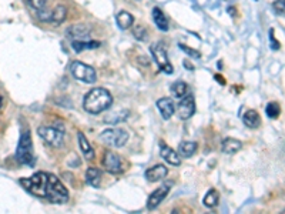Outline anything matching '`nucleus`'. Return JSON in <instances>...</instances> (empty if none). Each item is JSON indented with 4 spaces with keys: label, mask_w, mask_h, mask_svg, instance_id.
Returning <instances> with one entry per match:
<instances>
[{
    "label": "nucleus",
    "mask_w": 285,
    "mask_h": 214,
    "mask_svg": "<svg viewBox=\"0 0 285 214\" xmlns=\"http://www.w3.org/2000/svg\"><path fill=\"white\" fill-rule=\"evenodd\" d=\"M66 16H67V9H66V6L59 4V6H56V7L50 12L49 22L50 23H53V25H62L63 22L66 20Z\"/></svg>",
    "instance_id": "17"
},
{
    "label": "nucleus",
    "mask_w": 285,
    "mask_h": 214,
    "mask_svg": "<svg viewBox=\"0 0 285 214\" xmlns=\"http://www.w3.org/2000/svg\"><path fill=\"white\" fill-rule=\"evenodd\" d=\"M133 36H134L137 40H140V42H146V40L149 39V33H147V30H146L143 26H136V27L133 29Z\"/></svg>",
    "instance_id": "28"
},
{
    "label": "nucleus",
    "mask_w": 285,
    "mask_h": 214,
    "mask_svg": "<svg viewBox=\"0 0 285 214\" xmlns=\"http://www.w3.org/2000/svg\"><path fill=\"white\" fill-rule=\"evenodd\" d=\"M151 50V54L154 57V62L159 66V69L164 72L165 75H171L173 70V66L170 63V59H168V54H167V50L165 47L163 46V43H156L150 47Z\"/></svg>",
    "instance_id": "7"
},
{
    "label": "nucleus",
    "mask_w": 285,
    "mask_h": 214,
    "mask_svg": "<svg viewBox=\"0 0 285 214\" xmlns=\"http://www.w3.org/2000/svg\"><path fill=\"white\" fill-rule=\"evenodd\" d=\"M86 181L91 187H100L101 183V171L96 167H88L86 171Z\"/></svg>",
    "instance_id": "22"
},
{
    "label": "nucleus",
    "mask_w": 285,
    "mask_h": 214,
    "mask_svg": "<svg viewBox=\"0 0 285 214\" xmlns=\"http://www.w3.org/2000/svg\"><path fill=\"white\" fill-rule=\"evenodd\" d=\"M47 183H49V173H44V171L35 173L33 176L27 178H20V186L30 194L40 199H46Z\"/></svg>",
    "instance_id": "2"
},
{
    "label": "nucleus",
    "mask_w": 285,
    "mask_h": 214,
    "mask_svg": "<svg viewBox=\"0 0 285 214\" xmlns=\"http://www.w3.org/2000/svg\"><path fill=\"white\" fill-rule=\"evenodd\" d=\"M1 104H3V99L0 97V109H1Z\"/></svg>",
    "instance_id": "35"
},
{
    "label": "nucleus",
    "mask_w": 285,
    "mask_h": 214,
    "mask_svg": "<svg viewBox=\"0 0 285 214\" xmlns=\"http://www.w3.org/2000/svg\"><path fill=\"white\" fill-rule=\"evenodd\" d=\"M283 213H284V214H285V210H284V212H283Z\"/></svg>",
    "instance_id": "36"
},
{
    "label": "nucleus",
    "mask_w": 285,
    "mask_h": 214,
    "mask_svg": "<svg viewBox=\"0 0 285 214\" xmlns=\"http://www.w3.org/2000/svg\"><path fill=\"white\" fill-rule=\"evenodd\" d=\"M16 159L20 164L33 166L35 163V154H33V141L30 130H25L20 136V140L17 143L16 149Z\"/></svg>",
    "instance_id": "3"
},
{
    "label": "nucleus",
    "mask_w": 285,
    "mask_h": 214,
    "mask_svg": "<svg viewBox=\"0 0 285 214\" xmlns=\"http://www.w3.org/2000/svg\"><path fill=\"white\" fill-rule=\"evenodd\" d=\"M265 113H267V116H268L270 119H277V117L280 116V113H281V107H280V104L275 103V101L268 103L267 107H265Z\"/></svg>",
    "instance_id": "27"
},
{
    "label": "nucleus",
    "mask_w": 285,
    "mask_h": 214,
    "mask_svg": "<svg viewBox=\"0 0 285 214\" xmlns=\"http://www.w3.org/2000/svg\"><path fill=\"white\" fill-rule=\"evenodd\" d=\"M46 200H49L50 203H54V204H63V203L69 202V191L54 174H49Z\"/></svg>",
    "instance_id": "4"
},
{
    "label": "nucleus",
    "mask_w": 285,
    "mask_h": 214,
    "mask_svg": "<svg viewBox=\"0 0 285 214\" xmlns=\"http://www.w3.org/2000/svg\"><path fill=\"white\" fill-rule=\"evenodd\" d=\"M103 166L104 169L110 173V174H120L123 173V160L122 157L114 153V151L109 150L104 153V157H103Z\"/></svg>",
    "instance_id": "9"
},
{
    "label": "nucleus",
    "mask_w": 285,
    "mask_h": 214,
    "mask_svg": "<svg viewBox=\"0 0 285 214\" xmlns=\"http://www.w3.org/2000/svg\"><path fill=\"white\" fill-rule=\"evenodd\" d=\"M47 0H29L30 6L36 10H43L44 9V4H46Z\"/></svg>",
    "instance_id": "32"
},
{
    "label": "nucleus",
    "mask_w": 285,
    "mask_h": 214,
    "mask_svg": "<svg viewBox=\"0 0 285 214\" xmlns=\"http://www.w3.org/2000/svg\"><path fill=\"white\" fill-rule=\"evenodd\" d=\"M243 122L249 128H257L261 125V117L255 110H247L243 116Z\"/></svg>",
    "instance_id": "19"
},
{
    "label": "nucleus",
    "mask_w": 285,
    "mask_h": 214,
    "mask_svg": "<svg viewBox=\"0 0 285 214\" xmlns=\"http://www.w3.org/2000/svg\"><path fill=\"white\" fill-rule=\"evenodd\" d=\"M113 104V96L106 88H91L83 100V109L87 113L99 114L109 110Z\"/></svg>",
    "instance_id": "1"
},
{
    "label": "nucleus",
    "mask_w": 285,
    "mask_h": 214,
    "mask_svg": "<svg viewBox=\"0 0 285 214\" xmlns=\"http://www.w3.org/2000/svg\"><path fill=\"white\" fill-rule=\"evenodd\" d=\"M171 94H173L174 97H177L178 100L180 99H183L184 96L188 94V85L184 83V82H175L171 85Z\"/></svg>",
    "instance_id": "24"
},
{
    "label": "nucleus",
    "mask_w": 285,
    "mask_h": 214,
    "mask_svg": "<svg viewBox=\"0 0 285 214\" xmlns=\"http://www.w3.org/2000/svg\"><path fill=\"white\" fill-rule=\"evenodd\" d=\"M168 174V169L164 164H156L153 167H150L146 170L144 176L149 180L150 183H156V181H162Z\"/></svg>",
    "instance_id": "13"
},
{
    "label": "nucleus",
    "mask_w": 285,
    "mask_h": 214,
    "mask_svg": "<svg viewBox=\"0 0 285 214\" xmlns=\"http://www.w3.org/2000/svg\"><path fill=\"white\" fill-rule=\"evenodd\" d=\"M157 109L162 114V117L164 120H170L173 117V114L175 113V106H174V101L168 97H163L157 100Z\"/></svg>",
    "instance_id": "14"
},
{
    "label": "nucleus",
    "mask_w": 285,
    "mask_h": 214,
    "mask_svg": "<svg viewBox=\"0 0 285 214\" xmlns=\"http://www.w3.org/2000/svg\"><path fill=\"white\" fill-rule=\"evenodd\" d=\"M116 22H117V26L122 30H128L134 23V17H133V14H130L128 12H120L116 16Z\"/></svg>",
    "instance_id": "20"
},
{
    "label": "nucleus",
    "mask_w": 285,
    "mask_h": 214,
    "mask_svg": "<svg viewBox=\"0 0 285 214\" xmlns=\"http://www.w3.org/2000/svg\"><path fill=\"white\" fill-rule=\"evenodd\" d=\"M160 154H162L163 159L171 166H180L181 164V157L177 154V151H174L171 147H168L164 143H162V146H160Z\"/></svg>",
    "instance_id": "15"
},
{
    "label": "nucleus",
    "mask_w": 285,
    "mask_h": 214,
    "mask_svg": "<svg viewBox=\"0 0 285 214\" xmlns=\"http://www.w3.org/2000/svg\"><path fill=\"white\" fill-rule=\"evenodd\" d=\"M153 20H154L156 26L159 27V30L168 32V19L165 17V14L163 13L160 7H154L153 9Z\"/></svg>",
    "instance_id": "18"
},
{
    "label": "nucleus",
    "mask_w": 285,
    "mask_h": 214,
    "mask_svg": "<svg viewBox=\"0 0 285 214\" xmlns=\"http://www.w3.org/2000/svg\"><path fill=\"white\" fill-rule=\"evenodd\" d=\"M243 149V143L240 140L233 139V137H227L221 143V150L225 154H236Z\"/></svg>",
    "instance_id": "16"
},
{
    "label": "nucleus",
    "mask_w": 285,
    "mask_h": 214,
    "mask_svg": "<svg viewBox=\"0 0 285 214\" xmlns=\"http://www.w3.org/2000/svg\"><path fill=\"white\" fill-rule=\"evenodd\" d=\"M39 136L53 147H60L64 140V126H41L38 128Z\"/></svg>",
    "instance_id": "5"
},
{
    "label": "nucleus",
    "mask_w": 285,
    "mask_h": 214,
    "mask_svg": "<svg viewBox=\"0 0 285 214\" xmlns=\"http://www.w3.org/2000/svg\"><path fill=\"white\" fill-rule=\"evenodd\" d=\"M196 113V100L193 94H187L183 99H180L177 106V116L181 120H188L193 114Z\"/></svg>",
    "instance_id": "10"
},
{
    "label": "nucleus",
    "mask_w": 285,
    "mask_h": 214,
    "mask_svg": "<svg viewBox=\"0 0 285 214\" xmlns=\"http://www.w3.org/2000/svg\"><path fill=\"white\" fill-rule=\"evenodd\" d=\"M178 47H180V49H181L183 51H186L190 57H194V59H200V57H201V53H200L199 50H196V49H191V47H187L186 44H180Z\"/></svg>",
    "instance_id": "31"
},
{
    "label": "nucleus",
    "mask_w": 285,
    "mask_h": 214,
    "mask_svg": "<svg viewBox=\"0 0 285 214\" xmlns=\"http://www.w3.org/2000/svg\"><path fill=\"white\" fill-rule=\"evenodd\" d=\"M100 42L97 40H73L72 42V47L75 49L76 53H80V51H83L84 49H96V47H99Z\"/></svg>",
    "instance_id": "21"
},
{
    "label": "nucleus",
    "mask_w": 285,
    "mask_h": 214,
    "mask_svg": "<svg viewBox=\"0 0 285 214\" xmlns=\"http://www.w3.org/2000/svg\"><path fill=\"white\" fill-rule=\"evenodd\" d=\"M128 116V112L127 113H124L123 116L120 113H116L112 114V116H107L106 117V123H110V125H116V123H120V122H124L125 120V117Z\"/></svg>",
    "instance_id": "29"
},
{
    "label": "nucleus",
    "mask_w": 285,
    "mask_h": 214,
    "mask_svg": "<svg viewBox=\"0 0 285 214\" xmlns=\"http://www.w3.org/2000/svg\"><path fill=\"white\" fill-rule=\"evenodd\" d=\"M203 202H204V206H205V207H208V209H214V207H217V204H218V202H220V194H218V191L214 189L208 190Z\"/></svg>",
    "instance_id": "26"
},
{
    "label": "nucleus",
    "mask_w": 285,
    "mask_h": 214,
    "mask_svg": "<svg viewBox=\"0 0 285 214\" xmlns=\"http://www.w3.org/2000/svg\"><path fill=\"white\" fill-rule=\"evenodd\" d=\"M184 67H186V69H190V70H194V67H193V66H191V63H188V62H184Z\"/></svg>",
    "instance_id": "34"
},
{
    "label": "nucleus",
    "mask_w": 285,
    "mask_h": 214,
    "mask_svg": "<svg viewBox=\"0 0 285 214\" xmlns=\"http://www.w3.org/2000/svg\"><path fill=\"white\" fill-rule=\"evenodd\" d=\"M178 151H180V156H183V157H191L197 151V143L196 141H181Z\"/></svg>",
    "instance_id": "25"
},
{
    "label": "nucleus",
    "mask_w": 285,
    "mask_h": 214,
    "mask_svg": "<svg viewBox=\"0 0 285 214\" xmlns=\"http://www.w3.org/2000/svg\"><path fill=\"white\" fill-rule=\"evenodd\" d=\"M168 193H170V184H163L162 187L154 190V193H151V196L149 197L147 209L149 210H156L162 204V202H164V199L168 196Z\"/></svg>",
    "instance_id": "11"
},
{
    "label": "nucleus",
    "mask_w": 285,
    "mask_h": 214,
    "mask_svg": "<svg viewBox=\"0 0 285 214\" xmlns=\"http://www.w3.org/2000/svg\"><path fill=\"white\" fill-rule=\"evenodd\" d=\"M100 140L113 147H123L128 141V133L123 128H107L100 134Z\"/></svg>",
    "instance_id": "8"
},
{
    "label": "nucleus",
    "mask_w": 285,
    "mask_h": 214,
    "mask_svg": "<svg viewBox=\"0 0 285 214\" xmlns=\"http://www.w3.org/2000/svg\"><path fill=\"white\" fill-rule=\"evenodd\" d=\"M90 35H91L90 27L87 25H83V23L69 26L66 30V36L72 40H86V39L90 38Z\"/></svg>",
    "instance_id": "12"
},
{
    "label": "nucleus",
    "mask_w": 285,
    "mask_h": 214,
    "mask_svg": "<svg viewBox=\"0 0 285 214\" xmlns=\"http://www.w3.org/2000/svg\"><path fill=\"white\" fill-rule=\"evenodd\" d=\"M70 72L75 79L83 82V83H94L97 80V73L94 70V67L88 66V64L81 63V62H72L70 64Z\"/></svg>",
    "instance_id": "6"
},
{
    "label": "nucleus",
    "mask_w": 285,
    "mask_h": 214,
    "mask_svg": "<svg viewBox=\"0 0 285 214\" xmlns=\"http://www.w3.org/2000/svg\"><path fill=\"white\" fill-rule=\"evenodd\" d=\"M274 12L285 17V0H275L273 4Z\"/></svg>",
    "instance_id": "30"
},
{
    "label": "nucleus",
    "mask_w": 285,
    "mask_h": 214,
    "mask_svg": "<svg viewBox=\"0 0 285 214\" xmlns=\"http://www.w3.org/2000/svg\"><path fill=\"white\" fill-rule=\"evenodd\" d=\"M270 39H271V49L273 50H278L281 47V44L277 42V39L274 38V29H271V32H270Z\"/></svg>",
    "instance_id": "33"
},
{
    "label": "nucleus",
    "mask_w": 285,
    "mask_h": 214,
    "mask_svg": "<svg viewBox=\"0 0 285 214\" xmlns=\"http://www.w3.org/2000/svg\"><path fill=\"white\" fill-rule=\"evenodd\" d=\"M77 137H79V144H80V149L83 151L84 157H86L87 160H93V159H94V150H93V147L90 146V143H88V140L86 139V136H84L83 133H79Z\"/></svg>",
    "instance_id": "23"
}]
</instances>
